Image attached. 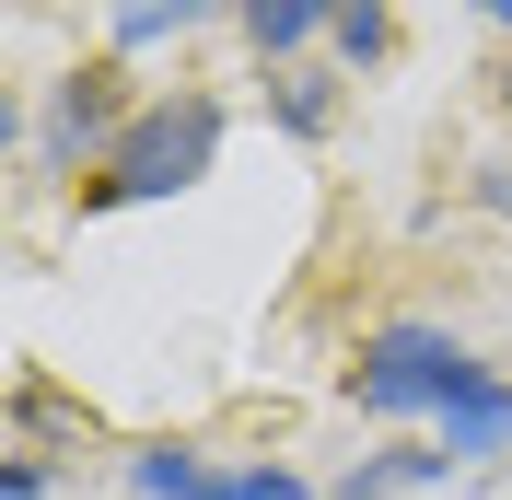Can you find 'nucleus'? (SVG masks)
I'll list each match as a JSON object with an SVG mask.
<instances>
[{
  "mask_svg": "<svg viewBox=\"0 0 512 500\" xmlns=\"http://www.w3.org/2000/svg\"><path fill=\"white\" fill-rule=\"evenodd\" d=\"M210 163H222V94H163V105H140L128 140L82 175V210H152V198H187Z\"/></svg>",
  "mask_w": 512,
  "mask_h": 500,
  "instance_id": "1",
  "label": "nucleus"
},
{
  "mask_svg": "<svg viewBox=\"0 0 512 500\" xmlns=\"http://www.w3.org/2000/svg\"><path fill=\"white\" fill-rule=\"evenodd\" d=\"M478 373H489V361L454 338V326H419V314H408V326H373V338H361L350 396L373 407V419H443Z\"/></svg>",
  "mask_w": 512,
  "mask_h": 500,
  "instance_id": "2",
  "label": "nucleus"
},
{
  "mask_svg": "<svg viewBox=\"0 0 512 500\" xmlns=\"http://www.w3.org/2000/svg\"><path fill=\"white\" fill-rule=\"evenodd\" d=\"M117 140H128V70L82 59L59 94H47V163H105Z\"/></svg>",
  "mask_w": 512,
  "mask_h": 500,
  "instance_id": "3",
  "label": "nucleus"
},
{
  "mask_svg": "<svg viewBox=\"0 0 512 500\" xmlns=\"http://www.w3.org/2000/svg\"><path fill=\"white\" fill-rule=\"evenodd\" d=\"M443 454H454V466H478V454H512V384H501V373H478L466 396L443 407Z\"/></svg>",
  "mask_w": 512,
  "mask_h": 500,
  "instance_id": "4",
  "label": "nucleus"
},
{
  "mask_svg": "<svg viewBox=\"0 0 512 500\" xmlns=\"http://www.w3.org/2000/svg\"><path fill=\"white\" fill-rule=\"evenodd\" d=\"M128 489L140 500H210L222 477L198 466V442H140V454H128Z\"/></svg>",
  "mask_w": 512,
  "mask_h": 500,
  "instance_id": "5",
  "label": "nucleus"
},
{
  "mask_svg": "<svg viewBox=\"0 0 512 500\" xmlns=\"http://www.w3.org/2000/svg\"><path fill=\"white\" fill-rule=\"evenodd\" d=\"M443 477H454V454H443V442H419V454H373V466H350L338 500H396V489H443Z\"/></svg>",
  "mask_w": 512,
  "mask_h": 500,
  "instance_id": "6",
  "label": "nucleus"
},
{
  "mask_svg": "<svg viewBox=\"0 0 512 500\" xmlns=\"http://www.w3.org/2000/svg\"><path fill=\"white\" fill-rule=\"evenodd\" d=\"M233 24L256 35V59H291L315 24H338V0H233Z\"/></svg>",
  "mask_w": 512,
  "mask_h": 500,
  "instance_id": "7",
  "label": "nucleus"
},
{
  "mask_svg": "<svg viewBox=\"0 0 512 500\" xmlns=\"http://www.w3.org/2000/svg\"><path fill=\"white\" fill-rule=\"evenodd\" d=\"M268 117H280L291 140H326V128H338V82H326V70H280V82H268Z\"/></svg>",
  "mask_w": 512,
  "mask_h": 500,
  "instance_id": "8",
  "label": "nucleus"
},
{
  "mask_svg": "<svg viewBox=\"0 0 512 500\" xmlns=\"http://www.w3.org/2000/svg\"><path fill=\"white\" fill-rule=\"evenodd\" d=\"M222 0H117V47H152V35H187V24H210Z\"/></svg>",
  "mask_w": 512,
  "mask_h": 500,
  "instance_id": "9",
  "label": "nucleus"
},
{
  "mask_svg": "<svg viewBox=\"0 0 512 500\" xmlns=\"http://www.w3.org/2000/svg\"><path fill=\"white\" fill-rule=\"evenodd\" d=\"M326 35H338V59H350V70H373L384 47H396V12H384V0H338V24H326Z\"/></svg>",
  "mask_w": 512,
  "mask_h": 500,
  "instance_id": "10",
  "label": "nucleus"
},
{
  "mask_svg": "<svg viewBox=\"0 0 512 500\" xmlns=\"http://www.w3.org/2000/svg\"><path fill=\"white\" fill-rule=\"evenodd\" d=\"M210 500H315V489H303L291 466H245V477H222Z\"/></svg>",
  "mask_w": 512,
  "mask_h": 500,
  "instance_id": "11",
  "label": "nucleus"
},
{
  "mask_svg": "<svg viewBox=\"0 0 512 500\" xmlns=\"http://www.w3.org/2000/svg\"><path fill=\"white\" fill-rule=\"evenodd\" d=\"M59 477H47V454H0V500H47Z\"/></svg>",
  "mask_w": 512,
  "mask_h": 500,
  "instance_id": "12",
  "label": "nucleus"
},
{
  "mask_svg": "<svg viewBox=\"0 0 512 500\" xmlns=\"http://www.w3.org/2000/svg\"><path fill=\"white\" fill-rule=\"evenodd\" d=\"M478 198H489V210H512V163H478Z\"/></svg>",
  "mask_w": 512,
  "mask_h": 500,
  "instance_id": "13",
  "label": "nucleus"
},
{
  "mask_svg": "<svg viewBox=\"0 0 512 500\" xmlns=\"http://www.w3.org/2000/svg\"><path fill=\"white\" fill-rule=\"evenodd\" d=\"M466 12H489V24H512V0H466Z\"/></svg>",
  "mask_w": 512,
  "mask_h": 500,
  "instance_id": "14",
  "label": "nucleus"
},
{
  "mask_svg": "<svg viewBox=\"0 0 512 500\" xmlns=\"http://www.w3.org/2000/svg\"><path fill=\"white\" fill-rule=\"evenodd\" d=\"M501 105H512V59H501Z\"/></svg>",
  "mask_w": 512,
  "mask_h": 500,
  "instance_id": "15",
  "label": "nucleus"
}]
</instances>
